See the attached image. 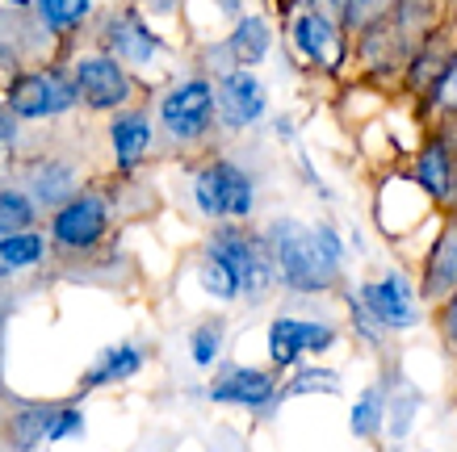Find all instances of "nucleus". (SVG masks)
Masks as SVG:
<instances>
[{
    "label": "nucleus",
    "instance_id": "nucleus-1",
    "mask_svg": "<svg viewBox=\"0 0 457 452\" xmlns=\"http://www.w3.org/2000/svg\"><path fill=\"white\" fill-rule=\"evenodd\" d=\"M202 256L219 260L227 273L236 276L239 298L244 301H264L278 285V268H273V256H269V243L264 234L248 231L244 222H219V231L210 234V243Z\"/></svg>",
    "mask_w": 457,
    "mask_h": 452
},
{
    "label": "nucleus",
    "instance_id": "nucleus-2",
    "mask_svg": "<svg viewBox=\"0 0 457 452\" xmlns=\"http://www.w3.org/2000/svg\"><path fill=\"white\" fill-rule=\"evenodd\" d=\"M264 243H269V256H273V268H278V281L290 293H319L336 281V268L323 260V251L315 243V231H306L303 222L294 218H278L269 231H264Z\"/></svg>",
    "mask_w": 457,
    "mask_h": 452
},
{
    "label": "nucleus",
    "instance_id": "nucleus-3",
    "mask_svg": "<svg viewBox=\"0 0 457 452\" xmlns=\"http://www.w3.org/2000/svg\"><path fill=\"white\" fill-rule=\"evenodd\" d=\"M194 206L210 222H244L256 210V180L244 164L214 155L194 172Z\"/></svg>",
    "mask_w": 457,
    "mask_h": 452
},
{
    "label": "nucleus",
    "instance_id": "nucleus-4",
    "mask_svg": "<svg viewBox=\"0 0 457 452\" xmlns=\"http://www.w3.org/2000/svg\"><path fill=\"white\" fill-rule=\"evenodd\" d=\"M4 110L17 122H46V118H63L71 113L76 101V84H71L68 68H21L13 71V80L4 84Z\"/></svg>",
    "mask_w": 457,
    "mask_h": 452
},
{
    "label": "nucleus",
    "instance_id": "nucleus-5",
    "mask_svg": "<svg viewBox=\"0 0 457 452\" xmlns=\"http://www.w3.org/2000/svg\"><path fill=\"white\" fill-rule=\"evenodd\" d=\"M160 130H164L172 143L180 147H194V143H206L219 126V110H214V80L210 76H189V80L172 84L164 96H160Z\"/></svg>",
    "mask_w": 457,
    "mask_h": 452
},
{
    "label": "nucleus",
    "instance_id": "nucleus-6",
    "mask_svg": "<svg viewBox=\"0 0 457 452\" xmlns=\"http://www.w3.org/2000/svg\"><path fill=\"white\" fill-rule=\"evenodd\" d=\"M71 84H76V101L93 113H118L135 101V76L126 71V63H118L105 51L76 59L71 63Z\"/></svg>",
    "mask_w": 457,
    "mask_h": 452
},
{
    "label": "nucleus",
    "instance_id": "nucleus-7",
    "mask_svg": "<svg viewBox=\"0 0 457 452\" xmlns=\"http://www.w3.org/2000/svg\"><path fill=\"white\" fill-rule=\"evenodd\" d=\"M110 234V201L101 193H71L51 210V243L63 256H84Z\"/></svg>",
    "mask_w": 457,
    "mask_h": 452
},
{
    "label": "nucleus",
    "instance_id": "nucleus-8",
    "mask_svg": "<svg viewBox=\"0 0 457 452\" xmlns=\"http://www.w3.org/2000/svg\"><path fill=\"white\" fill-rule=\"evenodd\" d=\"M97 46L105 55H113L118 63H130V68H147L160 51H164V38L155 34L147 21H143L139 9H113V13L101 17L97 26Z\"/></svg>",
    "mask_w": 457,
    "mask_h": 452
},
{
    "label": "nucleus",
    "instance_id": "nucleus-9",
    "mask_svg": "<svg viewBox=\"0 0 457 452\" xmlns=\"http://www.w3.org/2000/svg\"><path fill=\"white\" fill-rule=\"evenodd\" d=\"M214 110L227 130H248L269 113V93L252 68H227L214 80Z\"/></svg>",
    "mask_w": 457,
    "mask_h": 452
},
{
    "label": "nucleus",
    "instance_id": "nucleus-10",
    "mask_svg": "<svg viewBox=\"0 0 457 452\" xmlns=\"http://www.w3.org/2000/svg\"><path fill=\"white\" fill-rule=\"evenodd\" d=\"M336 343V327L315 323V318L278 315L269 323V360L273 369H294L303 357H323Z\"/></svg>",
    "mask_w": 457,
    "mask_h": 452
},
{
    "label": "nucleus",
    "instance_id": "nucleus-11",
    "mask_svg": "<svg viewBox=\"0 0 457 452\" xmlns=\"http://www.w3.org/2000/svg\"><path fill=\"white\" fill-rule=\"evenodd\" d=\"M357 301L370 310V318L382 331H407V327H416V318H420L416 289H411V281L403 273H382L374 281H365Z\"/></svg>",
    "mask_w": 457,
    "mask_h": 452
},
{
    "label": "nucleus",
    "instance_id": "nucleus-12",
    "mask_svg": "<svg viewBox=\"0 0 457 452\" xmlns=\"http://www.w3.org/2000/svg\"><path fill=\"white\" fill-rule=\"evenodd\" d=\"M278 377L264 369H252V365H227L219 369V377L210 382V398L222 402V407H244V411H264L278 402Z\"/></svg>",
    "mask_w": 457,
    "mask_h": 452
},
{
    "label": "nucleus",
    "instance_id": "nucleus-13",
    "mask_svg": "<svg viewBox=\"0 0 457 452\" xmlns=\"http://www.w3.org/2000/svg\"><path fill=\"white\" fill-rule=\"evenodd\" d=\"M290 38L298 46V55L306 63H315V68H336L340 55H345V34H340V26L319 4H306L303 13L294 17Z\"/></svg>",
    "mask_w": 457,
    "mask_h": 452
},
{
    "label": "nucleus",
    "instance_id": "nucleus-14",
    "mask_svg": "<svg viewBox=\"0 0 457 452\" xmlns=\"http://www.w3.org/2000/svg\"><path fill=\"white\" fill-rule=\"evenodd\" d=\"M152 113L147 110H118L110 118V151H113V164L118 172H135V168L147 160L152 151Z\"/></svg>",
    "mask_w": 457,
    "mask_h": 452
},
{
    "label": "nucleus",
    "instance_id": "nucleus-15",
    "mask_svg": "<svg viewBox=\"0 0 457 452\" xmlns=\"http://www.w3.org/2000/svg\"><path fill=\"white\" fill-rule=\"evenodd\" d=\"M76 189V168L59 155H42V160H29L26 168V197L34 201L38 210H55L63 206Z\"/></svg>",
    "mask_w": 457,
    "mask_h": 452
},
{
    "label": "nucleus",
    "instance_id": "nucleus-16",
    "mask_svg": "<svg viewBox=\"0 0 457 452\" xmlns=\"http://www.w3.org/2000/svg\"><path fill=\"white\" fill-rule=\"evenodd\" d=\"M416 185L428 193L436 206H449L457 193V160L445 138H428L416 155Z\"/></svg>",
    "mask_w": 457,
    "mask_h": 452
},
{
    "label": "nucleus",
    "instance_id": "nucleus-17",
    "mask_svg": "<svg viewBox=\"0 0 457 452\" xmlns=\"http://www.w3.org/2000/svg\"><path fill=\"white\" fill-rule=\"evenodd\" d=\"M273 46V29L264 17H252V13H239L236 17V29L227 34L222 42V55L231 59V68H256Z\"/></svg>",
    "mask_w": 457,
    "mask_h": 452
},
{
    "label": "nucleus",
    "instance_id": "nucleus-18",
    "mask_svg": "<svg viewBox=\"0 0 457 452\" xmlns=\"http://www.w3.org/2000/svg\"><path fill=\"white\" fill-rule=\"evenodd\" d=\"M143 348L139 343H113L105 352H97V360L88 365V373L80 377V390H101V385H118V382H130L135 373L143 369Z\"/></svg>",
    "mask_w": 457,
    "mask_h": 452
},
{
    "label": "nucleus",
    "instance_id": "nucleus-19",
    "mask_svg": "<svg viewBox=\"0 0 457 452\" xmlns=\"http://www.w3.org/2000/svg\"><path fill=\"white\" fill-rule=\"evenodd\" d=\"M457 289V222L441 234V243L432 247L428 264H424V281H420V298L445 301Z\"/></svg>",
    "mask_w": 457,
    "mask_h": 452
},
{
    "label": "nucleus",
    "instance_id": "nucleus-20",
    "mask_svg": "<svg viewBox=\"0 0 457 452\" xmlns=\"http://www.w3.org/2000/svg\"><path fill=\"white\" fill-rule=\"evenodd\" d=\"M46 251H51V239L42 231H17V234H4L0 239V281H9V276H21L29 268H38L46 260Z\"/></svg>",
    "mask_w": 457,
    "mask_h": 452
},
{
    "label": "nucleus",
    "instance_id": "nucleus-21",
    "mask_svg": "<svg viewBox=\"0 0 457 452\" xmlns=\"http://www.w3.org/2000/svg\"><path fill=\"white\" fill-rule=\"evenodd\" d=\"M34 13H38L42 34L68 38L93 17V0H34Z\"/></svg>",
    "mask_w": 457,
    "mask_h": 452
},
{
    "label": "nucleus",
    "instance_id": "nucleus-22",
    "mask_svg": "<svg viewBox=\"0 0 457 452\" xmlns=\"http://www.w3.org/2000/svg\"><path fill=\"white\" fill-rule=\"evenodd\" d=\"M51 415H55V407H51V402H26V407H17V411L9 415V423H4V431H9V444H13L17 452L38 448L42 440H46Z\"/></svg>",
    "mask_w": 457,
    "mask_h": 452
},
{
    "label": "nucleus",
    "instance_id": "nucleus-23",
    "mask_svg": "<svg viewBox=\"0 0 457 452\" xmlns=\"http://www.w3.org/2000/svg\"><path fill=\"white\" fill-rule=\"evenodd\" d=\"M34 222H38V206L26 197V189H0V239L29 231Z\"/></svg>",
    "mask_w": 457,
    "mask_h": 452
},
{
    "label": "nucleus",
    "instance_id": "nucleus-24",
    "mask_svg": "<svg viewBox=\"0 0 457 452\" xmlns=\"http://www.w3.org/2000/svg\"><path fill=\"white\" fill-rule=\"evenodd\" d=\"M353 436H361V440H370V436H378V427L386 423V398H382V390L378 385H370L365 394L353 402Z\"/></svg>",
    "mask_w": 457,
    "mask_h": 452
},
{
    "label": "nucleus",
    "instance_id": "nucleus-25",
    "mask_svg": "<svg viewBox=\"0 0 457 452\" xmlns=\"http://www.w3.org/2000/svg\"><path fill=\"white\" fill-rule=\"evenodd\" d=\"M222 340H227V327H222V318H206V323H197L189 331V357H194L197 369H210L222 352Z\"/></svg>",
    "mask_w": 457,
    "mask_h": 452
},
{
    "label": "nucleus",
    "instance_id": "nucleus-26",
    "mask_svg": "<svg viewBox=\"0 0 457 452\" xmlns=\"http://www.w3.org/2000/svg\"><path fill=\"white\" fill-rule=\"evenodd\" d=\"M278 394H281V398H298V394H340V373L311 365V369H298V373H294V377L281 385Z\"/></svg>",
    "mask_w": 457,
    "mask_h": 452
},
{
    "label": "nucleus",
    "instance_id": "nucleus-27",
    "mask_svg": "<svg viewBox=\"0 0 457 452\" xmlns=\"http://www.w3.org/2000/svg\"><path fill=\"white\" fill-rule=\"evenodd\" d=\"M26 9H13V13H0V63H17V59L26 55L29 42L21 38V29H29Z\"/></svg>",
    "mask_w": 457,
    "mask_h": 452
},
{
    "label": "nucleus",
    "instance_id": "nucleus-28",
    "mask_svg": "<svg viewBox=\"0 0 457 452\" xmlns=\"http://www.w3.org/2000/svg\"><path fill=\"white\" fill-rule=\"evenodd\" d=\"M428 101H432V110L457 113V51H453V59L445 63L441 76H436V84L428 88Z\"/></svg>",
    "mask_w": 457,
    "mask_h": 452
},
{
    "label": "nucleus",
    "instance_id": "nucleus-29",
    "mask_svg": "<svg viewBox=\"0 0 457 452\" xmlns=\"http://www.w3.org/2000/svg\"><path fill=\"white\" fill-rule=\"evenodd\" d=\"M71 436H84V411L80 407H55L51 415V427H46V440H71Z\"/></svg>",
    "mask_w": 457,
    "mask_h": 452
},
{
    "label": "nucleus",
    "instance_id": "nucleus-30",
    "mask_svg": "<svg viewBox=\"0 0 457 452\" xmlns=\"http://www.w3.org/2000/svg\"><path fill=\"white\" fill-rule=\"evenodd\" d=\"M420 407V394H411L407 390V398H403L399 407H395V436H407V427H411V415H416Z\"/></svg>",
    "mask_w": 457,
    "mask_h": 452
},
{
    "label": "nucleus",
    "instance_id": "nucleus-31",
    "mask_svg": "<svg viewBox=\"0 0 457 452\" xmlns=\"http://www.w3.org/2000/svg\"><path fill=\"white\" fill-rule=\"evenodd\" d=\"M441 331H445V340L449 343H457V289L445 298V306H441Z\"/></svg>",
    "mask_w": 457,
    "mask_h": 452
},
{
    "label": "nucleus",
    "instance_id": "nucleus-32",
    "mask_svg": "<svg viewBox=\"0 0 457 452\" xmlns=\"http://www.w3.org/2000/svg\"><path fill=\"white\" fill-rule=\"evenodd\" d=\"M214 4H219V13H222V17H231V21H236V17L244 13V0H214Z\"/></svg>",
    "mask_w": 457,
    "mask_h": 452
},
{
    "label": "nucleus",
    "instance_id": "nucleus-33",
    "mask_svg": "<svg viewBox=\"0 0 457 452\" xmlns=\"http://www.w3.org/2000/svg\"><path fill=\"white\" fill-rule=\"evenodd\" d=\"M143 4H147L152 13H172V9H177V0H143Z\"/></svg>",
    "mask_w": 457,
    "mask_h": 452
},
{
    "label": "nucleus",
    "instance_id": "nucleus-34",
    "mask_svg": "<svg viewBox=\"0 0 457 452\" xmlns=\"http://www.w3.org/2000/svg\"><path fill=\"white\" fill-rule=\"evenodd\" d=\"M9 9H34V0H4Z\"/></svg>",
    "mask_w": 457,
    "mask_h": 452
},
{
    "label": "nucleus",
    "instance_id": "nucleus-35",
    "mask_svg": "<svg viewBox=\"0 0 457 452\" xmlns=\"http://www.w3.org/2000/svg\"><path fill=\"white\" fill-rule=\"evenodd\" d=\"M0 377H4V323H0Z\"/></svg>",
    "mask_w": 457,
    "mask_h": 452
}]
</instances>
